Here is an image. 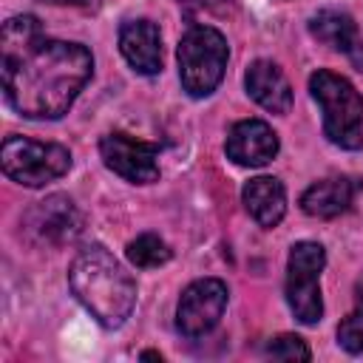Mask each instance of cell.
I'll return each mask as SVG.
<instances>
[{
  "mask_svg": "<svg viewBox=\"0 0 363 363\" xmlns=\"http://www.w3.org/2000/svg\"><path fill=\"white\" fill-rule=\"evenodd\" d=\"M247 213L261 227H275L286 213V190L275 176H255L241 190Z\"/></svg>",
  "mask_w": 363,
  "mask_h": 363,
  "instance_id": "9a60e30c",
  "label": "cell"
},
{
  "mask_svg": "<svg viewBox=\"0 0 363 363\" xmlns=\"http://www.w3.org/2000/svg\"><path fill=\"white\" fill-rule=\"evenodd\" d=\"M23 233L31 241L48 244V247L71 244L82 233V213L77 210V204L68 196L54 193V196H45L43 201H37L26 210Z\"/></svg>",
  "mask_w": 363,
  "mask_h": 363,
  "instance_id": "52a82bcc",
  "label": "cell"
},
{
  "mask_svg": "<svg viewBox=\"0 0 363 363\" xmlns=\"http://www.w3.org/2000/svg\"><path fill=\"white\" fill-rule=\"evenodd\" d=\"M309 31H312V37H318L320 43H326L335 51H343L354 65L363 68V37L349 14L323 9L309 20Z\"/></svg>",
  "mask_w": 363,
  "mask_h": 363,
  "instance_id": "5bb4252c",
  "label": "cell"
},
{
  "mask_svg": "<svg viewBox=\"0 0 363 363\" xmlns=\"http://www.w3.org/2000/svg\"><path fill=\"white\" fill-rule=\"evenodd\" d=\"M337 343L349 352V354H360L363 352V295L354 312H349L340 326H337Z\"/></svg>",
  "mask_w": 363,
  "mask_h": 363,
  "instance_id": "e0dca14e",
  "label": "cell"
},
{
  "mask_svg": "<svg viewBox=\"0 0 363 363\" xmlns=\"http://www.w3.org/2000/svg\"><path fill=\"white\" fill-rule=\"evenodd\" d=\"M68 284L77 301L105 326H122L136 303V284L125 267L99 244L77 252L68 269Z\"/></svg>",
  "mask_w": 363,
  "mask_h": 363,
  "instance_id": "7a4b0ae2",
  "label": "cell"
},
{
  "mask_svg": "<svg viewBox=\"0 0 363 363\" xmlns=\"http://www.w3.org/2000/svg\"><path fill=\"white\" fill-rule=\"evenodd\" d=\"M3 173L23 187H43L71 167V153L54 142H37L26 136H9L0 147Z\"/></svg>",
  "mask_w": 363,
  "mask_h": 363,
  "instance_id": "5b68a950",
  "label": "cell"
},
{
  "mask_svg": "<svg viewBox=\"0 0 363 363\" xmlns=\"http://www.w3.org/2000/svg\"><path fill=\"white\" fill-rule=\"evenodd\" d=\"M267 354L275 360H309V346L298 335H281L267 346Z\"/></svg>",
  "mask_w": 363,
  "mask_h": 363,
  "instance_id": "ac0fdd59",
  "label": "cell"
},
{
  "mask_svg": "<svg viewBox=\"0 0 363 363\" xmlns=\"http://www.w3.org/2000/svg\"><path fill=\"white\" fill-rule=\"evenodd\" d=\"M179 79L190 96H210L224 79L227 40L213 26H190L179 40Z\"/></svg>",
  "mask_w": 363,
  "mask_h": 363,
  "instance_id": "277c9868",
  "label": "cell"
},
{
  "mask_svg": "<svg viewBox=\"0 0 363 363\" xmlns=\"http://www.w3.org/2000/svg\"><path fill=\"white\" fill-rule=\"evenodd\" d=\"M142 360H162L159 352H142Z\"/></svg>",
  "mask_w": 363,
  "mask_h": 363,
  "instance_id": "ffe728a7",
  "label": "cell"
},
{
  "mask_svg": "<svg viewBox=\"0 0 363 363\" xmlns=\"http://www.w3.org/2000/svg\"><path fill=\"white\" fill-rule=\"evenodd\" d=\"M326 267V252L315 241H298L289 250L286 261V303L292 315L312 326L323 318V298H320V272Z\"/></svg>",
  "mask_w": 363,
  "mask_h": 363,
  "instance_id": "8992f818",
  "label": "cell"
},
{
  "mask_svg": "<svg viewBox=\"0 0 363 363\" xmlns=\"http://www.w3.org/2000/svg\"><path fill=\"white\" fill-rule=\"evenodd\" d=\"M119 51L145 77L162 71V34L150 20H130L119 28Z\"/></svg>",
  "mask_w": 363,
  "mask_h": 363,
  "instance_id": "8fae6325",
  "label": "cell"
},
{
  "mask_svg": "<svg viewBox=\"0 0 363 363\" xmlns=\"http://www.w3.org/2000/svg\"><path fill=\"white\" fill-rule=\"evenodd\" d=\"M224 150H227V159H233L241 167H261L275 159L278 133L264 119H244L230 128Z\"/></svg>",
  "mask_w": 363,
  "mask_h": 363,
  "instance_id": "30bf717a",
  "label": "cell"
},
{
  "mask_svg": "<svg viewBox=\"0 0 363 363\" xmlns=\"http://www.w3.org/2000/svg\"><path fill=\"white\" fill-rule=\"evenodd\" d=\"M125 255H128V261H130L133 267H139V269H153V267H162V264L170 261V247H167L159 235L142 233L139 238H133V241L128 244Z\"/></svg>",
  "mask_w": 363,
  "mask_h": 363,
  "instance_id": "2e32d148",
  "label": "cell"
},
{
  "mask_svg": "<svg viewBox=\"0 0 363 363\" xmlns=\"http://www.w3.org/2000/svg\"><path fill=\"white\" fill-rule=\"evenodd\" d=\"M309 91L323 111L326 139L346 150L363 147V96L357 88L346 77L320 68L309 77Z\"/></svg>",
  "mask_w": 363,
  "mask_h": 363,
  "instance_id": "3957f363",
  "label": "cell"
},
{
  "mask_svg": "<svg viewBox=\"0 0 363 363\" xmlns=\"http://www.w3.org/2000/svg\"><path fill=\"white\" fill-rule=\"evenodd\" d=\"M244 85H247V94L267 111L272 113H286L292 108V88H289V79L284 77V71L269 62V60H255L250 68H247V77H244Z\"/></svg>",
  "mask_w": 363,
  "mask_h": 363,
  "instance_id": "4fadbf2b",
  "label": "cell"
},
{
  "mask_svg": "<svg viewBox=\"0 0 363 363\" xmlns=\"http://www.w3.org/2000/svg\"><path fill=\"white\" fill-rule=\"evenodd\" d=\"M227 306V286L218 278H201L193 281L176 306V329L184 337H201L207 335L224 315Z\"/></svg>",
  "mask_w": 363,
  "mask_h": 363,
  "instance_id": "9c48e42d",
  "label": "cell"
},
{
  "mask_svg": "<svg viewBox=\"0 0 363 363\" xmlns=\"http://www.w3.org/2000/svg\"><path fill=\"white\" fill-rule=\"evenodd\" d=\"M357 187L360 184L349 176H326V179H320L303 190L301 210L312 218H335L352 207Z\"/></svg>",
  "mask_w": 363,
  "mask_h": 363,
  "instance_id": "7c38bea8",
  "label": "cell"
},
{
  "mask_svg": "<svg viewBox=\"0 0 363 363\" xmlns=\"http://www.w3.org/2000/svg\"><path fill=\"white\" fill-rule=\"evenodd\" d=\"M94 57L79 43L51 40L34 14L3 23L0 77L6 102L26 119H60L68 113L85 82Z\"/></svg>",
  "mask_w": 363,
  "mask_h": 363,
  "instance_id": "6da1fadb",
  "label": "cell"
},
{
  "mask_svg": "<svg viewBox=\"0 0 363 363\" xmlns=\"http://www.w3.org/2000/svg\"><path fill=\"white\" fill-rule=\"evenodd\" d=\"M187 17L196 14H230L233 11V0H179Z\"/></svg>",
  "mask_w": 363,
  "mask_h": 363,
  "instance_id": "d6986e66",
  "label": "cell"
},
{
  "mask_svg": "<svg viewBox=\"0 0 363 363\" xmlns=\"http://www.w3.org/2000/svg\"><path fill=\"white\" fill-rule=\"evenodd\" d=\"M99 156L108 170L122 176L130 184H150L159 179V147L150 142H142L136 136H128L122 130H113L102 136L99 142Z\"/></svg>",
  "mask_w": 363,
  "mask_h": 363,
  "instance_id": "ba28073f",
  "label": "cell"
}]
</instances>
